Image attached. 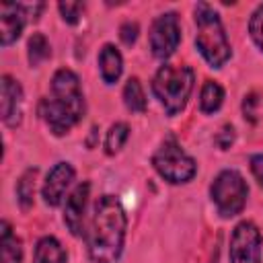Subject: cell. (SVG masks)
<instances>
[{"label": "cell", "instance_id": "21", "mask_svg": "<svg viewBox=\"0 0 263 263\" xmlns=\"http://www.w3.org/2000/svg\"><path fill=\"white\" fill-rule=\"evenodd\" d=\"M249 31H251V37L257 43V47L263 51V4L253 12L251 23H249Z\"/></svg>", "mask_w": 263, "mask_h": 263}, {"label": "cell", "instance_id": "11", "mask_svg": "<svg viewBox=\"0 0 263 263\" xmlns=\"http://www.w3.org/2000/svg\"><path fill=\"white\" fill-rule=\"evenodd\" d=\"M0 109H2V119L6 125H16L21 121V103H23V90L21 84L14 82L10 76H2L0 82Z\"/></svg>", "mask_w": 263, "mask_h": 263}, {"label": "cell", "instance_id": "26", "mask_svg": "<svg viewBox=\"0 0 263 263\" xmlns=\"http://www.w3.org/2000/svg\"><path fill=\"white\" fill-rule=\"evenodd\" d=\"M255 105H257V95H249L242 103V111L245 115H249V119H255Z\"/></svg>", "mask_w": 263, "mask_h": 263}, {"label": "cell", "instance_id": "12", "mask_svg": "<svg viewBox=\"0 0 263 263\" xmlns=\"http://www.w3.org/2000/svg\"><path fill=\"white\" fill-rule=\"evenodd\" d=\"M25 25V12L21 4H2L0 6V41L2 45H10L18 39Z\"/></svg>", "mask_w": 263, "mask_h": 263}, {"label": "cell", "instance_id": "18", "mask_svg": "<svg viewBox=\"0 0 263 263\" xmlns=\"http://www.w3.org/2000/svg\"><path fill=\"white\" fill-rule=\"evenodd\" d=\"M35 177H37V171H35V168H29V171L23 173V177H21L18 183H16V197H18V203H21L25 210L33 205Z\"/></svg>", "mask_w": 263, "mask_h": 263}, {"label": "cell", "instance_id": "22", "mask_svg": "<svg viewBox=\"0 0 263 263\" xmlns=\"http://www.w3.org/2000/svg\"><path fill=\"white\" fill-rule=\"evenodd\" d=\"M58 8H60L64 21L70 23V25H74V23H78V16H80L84 4H82V2H60Z\"/></svg>", "mask_w": 263, "mask_h": 263}, {"label": "cell", "instance_id": "3", "mask_svg": "<svg viewBox=\"0 0 263 263\" xmlns=\"http://www.w3.org/2000/svg\"><path fill=\"white\" fill-rule=\"evenodd\" d=\"M195 27H197V35H195L197 49L212 68H222L230 58V43L218 12L210 4L199 2L195 6Z\"/></svg>", "mask_w": 263, "mask_h": 263}, {"label": "cell", "instance_id": "5", "mask_svg": "<svg viewBox=\"0 0 263 263\" xmlns=\"http://www.w3.org/2000/svg\"><path fill=\"white\" fill-rule=\"evenodd\" d=\"M210 193L218 208V214L222 218H232L242 212V208L247 203L249 187L236 171H222L214 179Z\"/></svg>", "mask_w": 263, "mask_h": 263}, {"label": "cell", "instance_id": "15", "mask_svg": "<svg viewBox=\"0 0 263 263\" xmlns=\"http://www.w3.org/2000/svg\"><path fill=\"white\" fill-rule=\"evenodd\" d=\"M33 263H66V251L53 236H43L35 247Z\"/></svg>", "mask_w": 263, "mask_h": 263}, {"label": "cell", "instance_id": "8", "mask_svg": "<svg viewBox=\"0 0 263 263\" xmlns=\"http://www.w3.org/2000/svg\"><path fill=\"white\" fill-rule=\"evenodd\" d=\"M181 41V29L179 18L175 12L160 14L150 29V49L158 60H166L173 55Z\"/></svg>", "mask_w": 263, "mask_h": 263}, {"label": "cell", "instance_id": "2", "mask_svg": "<svg viewBox=\"0 0 263 263\" xmlns=\"http://www.w3.org/2000/svg\"><path fill=\"white\" fill-rule=\"evenodd\" d=\"M82 113L84 99L78 76L68 68L58 70L51 78V97L39 103V115L55 136H62L82 119Z\"/></svg>", "mask_w": 263, "mask_h": 263}, {"label": "cell", "instance_id": "10", "mask_svg": "<svg viewBox=\"0 0 263 263\" xmlns=\"http://www.w3.org/2000/svg\"><path fill=\"white\" fill-rule=\"evenodd\" d=\"M74 179V168L68 164V162H58L47 179H45V185H43V199L47 205H58L68 189V185L72 183Z\"/></svg>", "mask_w": 263, "mask_h": 263}, {"label": "cell", "instance_id": "20", "mask_svg": "<svg viewBox=\"0 0 263 263\" xmlns=\"http://www.w3.org/2000/svg\"><path fill=\"white\" fill-rule=\"evenodd\" d=\"M49 43L41 33H33V37L29 39V62L31 66H39L43 60L49 58Z\"/></svg>", "mask_w": 263, "mask_h": 263}, {"label": "cell", "instance_id": "25", "mask_svg": "<svg viewBox=\"0 0 263 263\" xmlns=\"http://www.w3.org/2000/svg\"><path fill=\"white\" fill-rule=\"evenodd\" d=\"M251 171H253L255 179L263 185V154H255V156H251Z\"/></svg>", "mask_w": 263, "mask_h": 263}, {"label": "cell", "instance_id": "7", "mask_svg": "<svg viewBox=\"0 0 263 263\" xmlns=\"http://www.w3.org/2000/svg\"><path fill=\"white\" fill-rule=\"evenodd\" d=\"M230 263H261V232L253 222H240L230 238Z\"/></svg>", "mask_w": 263, "mask_h": 263}, {"label": "cell", "instance_id": "23", "mask_svg": "<svg viewBox=\"0 0 263 263\" xmlns=\"http://www.w3.org/2000/svg\"><path fill=\"white\" fill-rule=\"evenodd\" d=\"M136 37H138V25L136 23H125L121 27V41L125 45H132L136 41Z\"/></svg>", "mask_w": 263, "mask_h": 263}, {"label": "cell", "instance_id": "17", "mask_svg": "<svg viewBox=\"0 0 263 263\" xmlns=\"http://www.w3.org/2000/svg\"><path fill=\"white\" fill-rule=\"evenodd\" d=\"M123 101H125V107L134 113H142L146 109V97H144V90H142V84L138 78H129L125 88H123Z\"/></svg>", "mask_w": 263, "mask_h": 263}, {"label": "cell", "instance_id": "6", "mask_svg": "<svg viewBox=\"0 0 263 263\" xmlns=\"http://www.w3.org/2000/svg\"><path fill=\"white\" fill-rule=\"evenodd\" d=\"M152 164L168 183H187L197 171L195 160L187 156L173 138L164 140V144L156 150V154L152 156Z\"/></svg>", "mask_w": 263, "mask_h": 263}, {"label": "cell", "instance_id": "24", "mask_svg": "<svg viewBox=\"0 0 263 263\" xmlns=\"http://www.w3.org/2000/svg\"><path fill=\"white\" fill-rule=\"evenodd\" d=\"M232 140H234V129L230 127V125H224L222 127V132L216 136V142H218V146L220 148H230V144H232Z\"/></svg>", "mask_w": 263, "mask_h": 263}, {"label": "cell", "instance_id": "19", "mask_svg": "<svg viewBox=\"0 0 263 263\" xmlns=\"http://www.w3.org/2000/svg\"><path fill=\"white\" fill-rule=\"evenodd\" d=\"M127 136H129V127L125 123H121V121L119 123H113L111 129L107 132V138H105V150H107V154L119 152L123 148Z\"/></svg>", "mask_w": 263, "mask_h": 263}, {"label": "cell", "instance_id": "9", "mask_svg": "<svg viewBox=\"0 0 263 263\" xmlns=\"http://www.w3.org/2000/svg\"><path fill=\"white\" fill-rule=\"evenodd\" d=\"M90 185L80 183L68 197L66 208H64V222L70 228L74 236H80L84 232V208H86V197H88Z\"/></svg>", "mask_w": 263, "mask_h": 263}, {"label": "cell", "instance_id": "1", "mask_svg": "<svg viewBox=\"0 0 263 263\" xmlns=\"http://www.w3.org/2000/svg\"><path fill=\"white\" fill-rule=\"evenodd\" d=\"M125 212L113 195H103L95 205L88 232V255L92 263H115L123 251Z\"/></svg>", "mask_w": 263, "mask_h": 263}, {"label": "cell", "instance_id": "4", "mask_svg": "<svg viewBox=\"0 0 263 263\" xmlns=\"http://www.w3.org/2000/svg\"><path fill=\"white\" fill-rule=\"evenodd\" d=\"M193 80L195 74L189 66H162L156 72L152 90L168 115H177L179 111H183L193 90Z\"/></svg>", "mask_w": 263, "mask_h": 263}, {"label": "cell", "instance_id": "16", "mask_svg": "<svg viewBox=\"0 0 263 263\" xmlns=\"http://www.w3.org/2000/svg\"><path fill=\"white\" fill-rule=\"evenodd\" d=\"M224 101V88L214 82V80H208L201 88V99H199V105H201V111L203 113H214L220 109Z\"/></svg>", "mask_w": 263, "mask_h": 263}, {"label": "cell", "instance_id": "14", "mask_svg": "<svg viewBox=\"0 0 263 263\" xmlns=\"http://www.w3.org/2000/svg\"><path fill=\"white\" fill-rule=\"evenodd\" d=\"M0 228H2V230H0V245H2V251H0V263H21V259H23V247H21V240L12 234L8 222H2Z\"/></svg>", "mask_w": 263, "mask_h": 263}, {"label": "cell", "instance_id": "13", "mask_svg": "<svg viewBox=\"0 0 263 263\" xmlns=\"http://www.w3.org/2000/svg\"><path fill=\"white\" fill-rule=\"evenodd\" d=\"M99 66H101V76L107 84L117 82V78L121 76V53L113 47V45H105L99 53Z\"/></svg>", "mask_w": 263, "mask_h": 263}]
</instances>
